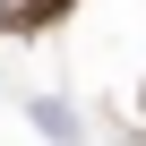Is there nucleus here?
<instances>
[{"instance_id":"1","label":"nucleus","mask_w":146,"mask_h":146,"mask_svg":"<svg viewBox=\"0 0 146 146\" xmlns=\"http://www.w3.org/2000/svg\"><path fill=\"white\" fill-rule=\"evenodd\" d=\"M78 0H0V35H43V26H60Z\"/></svg>"},{"instance_id":"2","label":"nucleus","mask_w":146,"mask_h":146,"mask_svg":"<svg viewBox=\"0 0 146 146\" xmlns=\"http://www.w3.org/2000/svg\"><path fill=\"white\" fill-rule=\"evenodd\" d=\"M137 103H146V86H137Z\"/></svg>"}]
</instances>
